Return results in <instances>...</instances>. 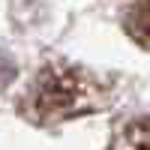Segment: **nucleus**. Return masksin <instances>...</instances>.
<instances>
[{
    "label": "nucleus",
    "mask_w": 150,
    "mask_h": 150,
    "mask_svg": "<svg viewBox=\"0 0 150 150\" xmlns=\"http://www.w3.org/2000/svg\"><path fill=\"white\" fill-rule=\"evenodd\" d=\"M108 150H147V117L138 114L117 123Z\"/></svg>",
    "instance_id": "f03ea898"
},
{
    "label": "nucleus",
    "mask_w": 150,
    "mask_h": 150,
    "mask_svg": "<svg viewBox=\"0 0 150 150\" xmlns=\"http://www.w3.org/2000/svg\"><path fill=\"white\" fill-rule=\"evenodd\" d=\"M96 87L81 69L66 66H45L27 90L30 108H24L27 120H66L75 111L96 108L93 96Z\"/></svg>",
    "instance_id": "f257e3e1"
}]
</instances>
